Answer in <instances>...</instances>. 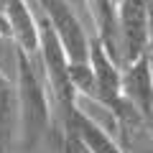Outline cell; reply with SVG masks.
Here are the masks:
<instances>
[{"instance_id":"12","label":"cell","mask_w":153,"mask_h":153,"mask_svg":"<svg viewBox=\"0 0 153 153\" xmlns=\"http://www.w3.org/2000/svg\"><path fill=\"white\" fill-rule=\"evenodd\" d=\"M0 36H3V38H10V26H8V16H5L3 8H0Z\"/></svg>"},{"instance_id":"2","label":"cell","mask_w":153,"mask_h":153,"mask_svg":"<svg viewBox=\"0 0 153 153\" xmlns=\"http://www.w3.org/2000/svg\"><path fill=\"white\" fill-rule=\"evenodd\" d=\"M38 31H41V41H38V61L44 66V74H46V82H49L51 89V97H54L59 112H66L76 105V89L71 84V74H69V66L71 59L66 54L64 44L59 41L51 21L41 13L38 16Z\"/></svg>"},{"instance_id":"1","label":"cell","mask_w":153,"mask_h":153,"mask_svg":"<svg viewBox=\"0 0 153 153\" xmlns=\"http://www.w3.org/2000/svg\"><path fill=\"white\" fill-rule=\"evenodd\" d=\"M38 54L16 49V87H18V138L23 153H33L51 128L49 82Z\"/></svg>"},{"instance_id":"8","label":"cell","mask_w":153,"mask_h":153,"mask_svg":"<svg viewBox=\"0 0 153 153\" xmlns=\"http://www.w3.org/2000/svg\"><path fill=\"white\" fill-rule=\"evenodd\" d=\"M94 23V36L107 54L120 64V26H117V0H84ZM123 66V64H120Z\"/></svg>"},{"instance_id":"3","label":"cell","mask_w":153,"mask_h":153,"mask_svg":"<svg viewBox=\"0 0 153 153\" xmlns=\"http://www.w3.org/2000/svg\"><path fill=\"white\" fill-rule=\"evenodd\" d=\"M117 26H120V64L123 66L151 54L148 0H120V5H117Z\"/></svg>"},{"instance_id":"5","label":"cell","mask_w":153,"mask_h":153,"mask_svg":"<svg viewBox=\"0 0 153 153\" xmlns=\"http://www.w3.org/2000/svg\"><path fill=\"white\" fill-rule=\"evenodd\" d=\"M36 5L41 8V13L51 21V26H54L59 41L64 44L69 59L74 61V64H87L89 61V41H92V36H87L82 21L76 18V13L71 10V5L66 0H38Z\"/></svg>"},{"instance_id":"15","label":"cell","mask_w":153,"mask_h":153,"mask_svg":"<svg viewBox=\"0 0 153 153\" xmlns=\"http://www.w3.org/2000/svg\"><path fill=\"white\" fill-rule=\"evenodd\" d=\"M117 5H120V0H117Z\"/></svg>"},{"instance_id":"16","label":"cell","mask_w":153,"mask_h":153,"mask_svg":"<svg viewBox=\"0 0 153 153\" xmlns=\"http://www.w3.org/2000/svg\"><path fill=\"white\" fill-rule=\"evenodd\" d=\"M36 3H38V0H36Z\"/></svg>"},{"instance_id":"4","label":"cell","mask_w":153,"mask_h":153,"mask_svg":"<svg viewBox=\"0 0 153 153\" xmlns=\"http://www.w3.org/2000/svg\"><path fill=\"white\" fill-rule=\"evenodd\" d=\"M89 64L94 69V79H97V100L94 102L110 110L115 120L128 105V97L123 92V66L107 54V49L100 44L97 36H92V41H89Z\"/></svg>"},{"instance_id":"11","label":"cell","mask_w":153,"mask_h":153,"mask_svg":"<svg viewBox=\"0 0 153 153\" xmlns=\"http://www.w3.org/2000/svg\"><path fill=\"white\" fill-rule=\"evenodd\" d=\"M69 74H71V84H74V89H76L79 97L97 100V79H94V69H92L89 61L87 64H74V61H71Z\"/></svg>"},{"instance_id":"14","label":"cell","mask_w":153,"mask_h":153,"mask_svg":"<svg viewBox=\"0 0 153 153\" xmlns=\"http://www.w3.org/2000/svg\"><path fill=\"white\" fill-rule=\"evenodd\" d=\"M5 5H8V0H0V8H3V10H5Z\"/></svg>"},{"instance_id":"7","label":"cell","mask_w":153,"mask_h":153,"mask_svg":"<svg viewBox=\"0 0 153 153\" xmlns=\"http://www.w3.org/2000/svg\"><path fill=\"white\" fill-rule=\"evenodd\" d=\"M61 123H64V128H69L79 138V143L84 146L87 153H125L120 143H115V138L94 117L82 112L76 105L71 110H66V112H61Z\"/></svg>"},{"instance_id":"6","label":"cell","mask_w":153,"mask_h":153,"mask_svg":"<svg viewBox=\"0 0 153 153\" xmlns=\"http://www.w3.org/2000/svg\"><path fill=\"white\" fill-rule=\"evenodd\" d=\"M123 92L128 102L140 115L148 133H153V69L151 54L140 56L138 61L123 66Z\"/></svg>"},{"instance_id":"10","label":"cell","mask_w":153,"mask_h":153,"mask_svg":"<svg viewBox=\"0 0 153 153\" xmlns=\"http://www.w3.org/2000/svg\"><path fill=\"white\" fill-rule=\"evenodd\" d=\"M18 138V87L0 71V153H10Z\"/></svg>"},{"instance_id":"13","label":"cell","mask_w":153,"mask_h":153,"mask_svg":"<svg viewBox=\"0 0 153 153\" xmlns=\"http://www.w3.org/2000/svg\"><path fill=\"white\" fill-rule=\"evenodd\" d=\"M148 28H151V54H153V0H148Z\"/></svg>"},{"instance_id":"9","label":"cell","mask_w":153,"mask_h":153,"mask_svg":"<svg viewBox=\"0 0 153 153\" xmlns=\"http://www.w3.org/2000/svg\"><path fill=\"white\" fill-rule=\"evenodd\" d=\"M5 16H8V26H10V41L16 44V49L38 54L41 31H38V18L28 8V0H8Z\"/></svg>"}]
</instances>
